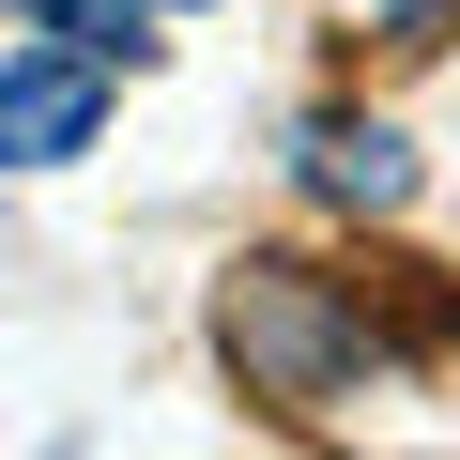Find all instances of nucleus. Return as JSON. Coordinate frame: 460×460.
<instances>
[{"label": "nucleus", "instance_id": "obj_4", "mask_svg": "<svg viewBox=\"0 0 460 460\" xmlns=\"http://www.w3.org/2000/svg\"><path fill=\"white\" fill-rule=\"evenodd\" d=\"M16 16H47V31H77V47H138V0H16Z\"/></svg>", "mask_w": 460, "mask_h": 460}, {"label": "nucleus", "instance_id": "obj_1", "mask_svg": "<svg viewBox=\"0 0 460 460\" xmlns=\"http://www.w3.org/2000/svg\"><path fill=\"white\" fill-rule=\"evenodd\" d=\"M215 338H230V368H246V399H277V414H323V399H353V384L384 368L368 307H353L338 277H307V261H230Z\"/></svg>", "mask_w": 460, "mask_h": 460}, {"label": "nucleus", "instance_id": "obj_2", "mask_svg": "<svg viewBox=\"0 0 460 460\" xmlns=\"http://www.w3.org/2000/svg\"><path fill=\"white\" fill-rule=\"evenodd\" d=\"M93 123H108V47H31V62H0V169H62V154H93Z\"/></svg>", "mask_w": 460, "mask_h": 460}, {"label": "nucleus", "instance_id": "obj_3", "mask_svg": "<svg viewBox=\"0 0 460 460\" xmlns=\"http://www.w3.org/2000/svg\"><path fill=\"white\" fill-rule=\"evenodd\" d=\"M307 184L353 199V215H399L414 199V138L399 123H307Z\"/></svg>", "mask_w": 460, "mask_h": 460}]
</instances>
